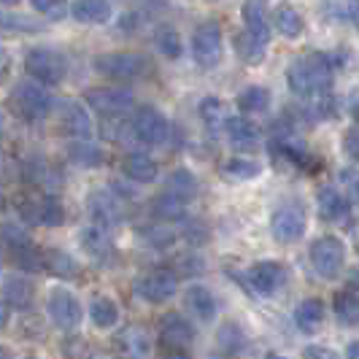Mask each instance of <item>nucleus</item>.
<instances>
[{
    "mask_svg": "<svg viewBox=\"0 0 359 359\" xmlns=\"http://www.w3.org/2000/svg\"><path fill=\"white\" fill-rule=\"evenodd\" d=\"M289 90L306 100H322L330 95L332 87V62H330V54L322 52H311L300 60H294L287 71Z\"/></svg>",
    "mask_w": 359,
    "mask_h": 359,
    "instance_id": "1",
    "label": "nucleus"
},
{
    "mask_svg": "<svg viewBox=\"0 0 359 359\" xmlns=\"http://www.w3.org/2000/svg\"><path fill=\"white\" fill-rule=\"evenodd\" d=\"M25 71L30 76V81H36L41 87H54L65 79L68 60H65V54L54 52V49L36 46L25 54Z\"/></svg>",
    "mask_w": 359,
    "mask_h": 359,
    "instance_id": "2",
    "label": "nucleus"
},
{
    "mask_svg": "<svg viewBox=\"0 0 359 359\" xmlns=\"http://www.w3.org/2000/svg\"><path fill=\"white\" fill-rule=\"evenodd\" d=\"M95 71L108 76V79H116V81H133V79H141L149 73V57L138 52H108L100 54L92 60Z\"/></svg>",
    "mask_w": 359,
    "mask_h": 359,
    "instance_id": "3",
    "label": "nucleus"
},
{
    "mask_svg": "<svg viewBox=\"0 0 359 359\" xmlns=\"http://www.w3.org/2000/svg\"><path fill=\"white\" fill-rule=\"evenodd\" d=\"M11 103H14L19 116H25L27 122L46 119L54 108L52 95L43 90L41 84H36V81H19L17 90L11 92Z\"/></svg>",
    "mask_w": 359,
    "mask_h": 359,
    "instance_id": "4",
    "label": "nucleus"
},
{
    "mask_svg": "<svg viewBox=\"0 0 359 359\" xmlns=\"http://www.w3.org/2000/svg\"><path fill=\"white\" fill-rule=\"evenodd\" d=\"M192 57L200 68H216L224 57V43H222V27L214 19L200 22L192 33Z\"/></svg>",
    "mask_w": 359,
    "mask_h": 359,
    "instance_id": "5",
    "label": "nucleus"
},
{
    "mask_svg": "<svg viewBox=\"0 0 359 359\" xmlns=\"http://www.w3.org/2000/svg\"><path fill=\"white\" fill-rule=\"evenodd\" d=\"M308 257H311L313 270L322 278H338L343 270V262H346V246H343L341 238H335V235H322V238H316L311 243Z\"/></svg>",
    "mask_w": 359,
    "mask_h": 359,
    "instance_id": "6",
    "label": "nucleus"
},
{
    "mask_svg": "<svg viewBox=\"0 0 359 359\" xmlns=\"http://www.w3.org/2000/svg\"><path fill=\"white\" fill-rule=\"evenodd\" d=\"M308 227V216L306 208L300 203H284L278 205L273 216H270V235L278 241V243H294L306 235Z\"/></svg>",
    "mask_w": 359,
    "mask_h": 359,
    "instance_id": "7",
    "label": "nucleus"
},
{
    "mask_svg": "<svg viewBox=\"0 0 359 359\" xmlns=\"http://www.w3.org/2000/svg\"><path fill=\"white\" fill-rule=\"evenodd\" d=\"M0 238L6 241L8 252L14 254V259H17L19 268L43 270V265H41V252L36 249L33 238L25 233L19 224H14V222H6V224L0 227Z\"/></svg>",
    "mask_w": 359,
    "mask_h": 359,
    "instance_id": "8",
    "label": "nucleus"
},
{
    "mask_svg": "<svg viewBox=\"0 0 359 359\" xmlns=\"http://www.w3.org/2000/svg\"><path fill=\"white\" fill-rule=\"evenodd\" d=\"M179 292V278L173 270H151L135 278V294L146 303H165Z\"/></svg>",
    "mask_w": 359,
    "mask_h": 359,
    "instance_id": "9",
    "label": "nucleus"
},
{
    "mask_svg": "<svg viewBox=\"0 0 359 359\" xmlns=\"http://www.w3.org/2000/svg\"><path fill=\"white\" fill-rule=\"evenodd\" d=\"M81 316H84L81 303H79V297L73 294L71 289L54 287L49 292V319L54 322V327H60L65 332L76 330L81 324Z\"/></svg>",
    "mask_w": 359,
    "mask_h": 359,
    "instance_id": "10",
    "label": "nucleus"
},
{
    "mask_svg": "<svg viewBox=\"0 0 359 359\" xmlns=\"http://www.w3.org/2000/svg\"><path fill=\"white\" fill-rule=\"evenodd\" d=\"M168 119L162 116V111H157L154 106H141L133 114V135L149 146H160L168 141Z\"/></svg>",
    "mask_w": 359,
    "mask_h": 359,
    "instance_id": "11",
    "label": "nucleus"
},
{
    "mask_svg": "<svg viewBox=\"0 0 359 359\" xmlns=\"http://www.w3.org/2000/svg\"><path fill=\"white\" fill-rule=\"evenodd\" d=\"M84 100L103 116H119L135 103V95L130 87H95L84 95Z\"/></svg>",
    "mask_w": 359,
    "mask_h": 359,
    "instance_id": "12",
    "label": "nucleus"
},
{
    "mask_svg": "<svg viewBox=\"0 0 359 359\" xmlns=\"http://www.w3.org/2000/svg\"><path fill=\"white\" fill-rule=\"evenodd\" d=\"M195 341V327L181 313L170 311L160 319V343L165 351H187V346Z\"/></svg>",
    "mask_w": 359,
    "mask_h": 359,
    "instance_id": "13",
    "label": "nucleus"
},
{
    "mask_svg": "<svg viewBox=\"0 0 359 359\" xmlns=\"http://www.w3.org/2000/svg\"><path fill=\"white\" fill-rule=\"evenodd\" d=\"M57 116H60L62 130H65L68 135H73L76 141H90L92 138V133H95L92 116H90V111L81 106L79 100H60Z\"/></svg>",
    "mask_w": 359,
    "mask_h": 359,
    "instance_id": "14",
    "label": "nucleus"
},
{
    "mask_svg": "<svg viewBox=\"0 0 359 359\" xmlns=\"http://www.w3.org/2000/svg\"><path fill=\"white\" fill-rule=\"evenodd\" d=\"M87 208L95 219V227H100V230L122 222V200L119 195H111L106 189H95L87 200Z\"/></svg>",
    "mask_w": 359,
    "mask_h": 359,
    "instance_id": "15",
    "label": "nucleus"
},
{
    "mask_svg": "<svg viewBox=\"0 0 359 359\" xmlns=\"http://www.w3.org/2000/svg\"><path fill=\"white\" fill-rule=\"evenodd\" d=\"M114 346L122 359H149L151 354V338L138 324H127L125 330H119L114 338Z\"/></svg>",
    "mask_w": 359,
    "mask_h": 359,
    "instance_id": "16",
    "label": "nucleus"
},
{
    "mask_svg": "<svg viewBox=\"0 0 359 359\" xmlns=\"http://www.w3.org/2000/svg\"><path fill=\"white\" fill-rule=\"evenodd\" d=\"M79 246H81V252L87 254L90 259L95 262H100V265H108L114 257H116V246H114V241L108 238L106 230H100V227H84L81 233H79Z\"/></svg>",
    "mask_w": 359,
    "mask_h": 359,
    "instance_id": "17",
    "label": "nucleus"
},
{
    "mask_svg": "<svg viewBox=\"0 0 359 359\" xmlns=\"http://www.w3.org/2000/svg\"><path fill=\"white\" fill-rule=\"evenodd\" d=\"M246 278H249V287H252L254 292H259V294H273L276 289L284 287L287 273H284V268H281L278 262L265 259V262L252 265L249 273H246Z\"/></svg>",
    "mask_w": 359,
    "mask_h": 359,
    "instance_id": "18",
    "label": "nucleus"
},
{
    "mask_svg": "<svg viewBox=\"0 0 359 359\" xmlns=\"http://www.w3.org/2000/svg\"><path fill=\"white\" fill-rule=\"evenodd\" d=\"M33 300H36V287H33V281H27V278H22V276H11V278H6L3 281V306L8 308H17V311H27V308L33 306Z\"/></svg>",
    "mask_w": 359,
    "mask_h": 359,
    "instance_id": "19",
    "label": "nucleus"
},
{
    "mask_svg": "<svg viewBox=\"0 0 359 359\" xmlns=\"http://www.w3.org/2000/svg\"><path fill=\"white\" fill-rule=\"evenodd\" d=\"M122 173H125V179L135 181V184H151V181H157L160 168H157V162L151 160L149 154L133 151V154H127L125 160H122Z\"/></svg>",
    "mask_w": 359,
    "mask_h": 359,
    "instance_id": "20",
    "label": "nucleus"
},
{
    "mask_svg": "<svg viewBox=\"0 0 359 359\" xmlns=\"http://www.w3.org/2000/svg\"><path fill=\"white\" fill-rule=\"evenodd\" d=\"M316 205H319V214L324 222H338L348 214V200L335 187H322L316 195Z\"/></svg>",
    "mask_w": 359,
    "mask_h": 359,
    "instance_id": "21",
    "label": "nucleus"
},
{
    "mask_svg": "<svg viewBox=\"0 0 359 359\" xmlns=\"http://www.w3.org/2000/svg\"><path fill=\"white\" fill-rule=\"evenodd\" d=\"M184 303H187V308L198 316L200 322H211V319L216 316L214 294H211L205 287H200V284H192V287L184 292Z\"/></svg>",
    "mask_w": 359,
    "mask_h": 359,
    "instance_id": "22",
    "label": "nucleus"
},
{
    "mask_svg": "<svg viewBox=\"0 0 359 359\" xmlns=\"http://www.w3.org/2000/svg\"><path fill=\"white\" fill-rule=\"evenodd\" d=\"M71 14L81 25H103V22L111 19L114 8L106 0H79V3L71 6Z\"/></svg>",
    "mask_w": 359,
    "mask_h": 359,
    "instance_id": "23",
    "label": "nucleus"
},
{
    "mask_svg": "<svg viewBox=\"0 0 359 359\" xmlns=\"http://www.w3.org/2000/svg\"><path fill=\"white\" fill-rule=\"evenodd\" d=\"M243 22H246V33L257 41V43H262L265 49H268L270 43V22L265 19V8L259 6V3H246L243 6Z\"/></svg>",
    "mask_w": 359,
    "mask_h": 359,
    "instance_id": "24",
    "label": "nucleus"
},
{
    "mask_svg": "<svg viewBox=\"0 0 359 359\" xmlns=\"http://www.w3.org/2000/svg\"><path fill=\"white\" fill-rule=\"evenodd\" d=\"M324 322V303L316 297H308L294 308V324L303 332H316Z\"/></svg>",
    "mask_w": 359,
    "mask_h": 359,
    "instance_id": "25",
    "label": "nucleus"
},
{
    "mask_svg": "<svg viewBox=\"0 0 359 359\" xmlns=\"http://www.w3.org/2000/svg\"><path fill=\"white\" fill-rule=\"evenodd\" d=\"M273 22H276V30L284 38H297L303 36V30H306V19L292 6H278L276 14H273Z\"/></svg>",
    "mask_w": 359,
    "mask_h": 359,
    "instance_id": "26",
    "label": "nucleus"
},
{
    "mask_svg": "<svg viewBox=\"0 0 359 359\" xmlns=\"http://www.w3.org/2000/svg\"><path fill=\"white\" fill-rule=\"evenodd\" d=\"M41 265H43V270H49L52 276H57V278H73L79 273V265L65 252H57V249L41 252Z\"/></svg>",
    "mask_w": 359,
    "mask_h": 359,
    "instance_id": "27",
    "label": "nucleus"
},
{
    "mask_svg": "<svg viewBox=\"0 0 359 359\" xmlns=\"http://www.w3.org/2000/svg\"><path fill=\"white\" fill-rule=\"evenodd\" d=\"M165 192L168 195H173V198H179L181 203H187V200L195 198V192H198V179L189 173V170H173L170 176H168V184H165Z\"/></svg>",
    "mask_w": 359,
    "mask_h": 359,
    "instance_id": "28",
    "label": "nucleus"
},
{
    "mask_svg": "<svg viewBox=\"0 0 359 359\" xmlns=\"http://www.w3.org/2000/svg\"><path fill=\"white\" fill-rule=\"evenodd\" d=\"M335 316L343 327H357L359 322V306L357 294H354V284H348V289H341L335 294Z\"/></svg>",
    "mask_w": 359,
    "mask_h": 359,
    "instance_id": "29",
    "label": "nucleus"
},
{
    "mask_svg": "<svg viewBox=\"0 0 359 359\" xmlns=\"http://www.w3.org/2000/svg\"><path fill=\"white\" fill-rule=\"evenodd\" d=\"M216 343L222 346V351H224V354L238 357V354L246 348V332L241 330V324L227 322V324H222V327H219V332H216Z\"/></svg>",
    "mask_w": 359,
    "mask_h": 359,
    "instance_id": "30",
    "label": "nucleus"
},
{
    "mask_svg": "<svg viewBox=\"0 0 359 359\" xmlns=\"http://www.w3.org/2000/svg\"><path fill=\"white\" fill-rule=\"evenodd\" d=\"M90 316L97 330H111L114 324L119 322V308L111 297H95L90 306Z\"/></svg>",
    "mask_w": 359,
    "mask_h": 359,
    "instance_id": "31",
    "label": "nucleus"
},
{
    "mask_svg": "<svg viewBox=\"0 0 359 359\" xmlns=\"http://www.w3.org/2000/svg\"><path fill=\"white\" fill-rule=\"evenodd\" d=\"M224 127L235 144H254L259 138V127L254 125L249 116H227Z\"/></svg>",
    "mask_w": 359,
    "mask_h": 359,
    "instance_id": "32",
    "label": "nucleus"
},
{
    "mask_svg": "<svg viewBox=\"0 0 359 359\" xmlns=\"http://www.w3.org/2000/svg\"><path fill=\"white\" fill-rule=\"evenodd\" d=\"M68 160L81 168H97L103 162V151L97 146H92L90 141H73L68 146Z\"/></svg>",
    "mask_w": 359,
    "mask_h": 359,
    "instance_id": "33",
    "label": "nucleus"
},
{
    "mask_svg": "<svg viewBox=\"0 0 359 359\" xmlns=\"http://www.w3.org/2000/svg\"><path fill=\"white\" fill-rule=\"evenodd\" d=\"M238 108L243 114H262L270 108V92L265 87H246L238 95Z\"/></svg>",
    "mask_w": 359,
    "mask_h": 359,
    "instance_id": "34",
    "label": "nucleus"
},
{
    "mask_svg": "<svg viewBox=\"0 0 359 359\" xmlns=\"http://www.w3.org/2000/svg\"><path fill=\"white\" fill-rule=\"evenodd\" d=\"M235 54H238L246 65H259V62L265 60V46L257 43L246 30H241V33L235 36Z\"/></svg>",
    "mask_w": 359,
    "mask_h": 359,
    "instance_id": "35",
    "label": "nucleus"
},
{
    "mask_svg": "<svg viewBox=\"0 0 359 359\" xmlns=\"http://www.w3.org/2000/svg\"><path fill=\"white\" fill-rule=\"evenodd\" d=\"M222 173H224V179H230V181H252L262 173V168L252 160L233 157V160H227L222 165Z\"/></svg>",
    "mask_w": 359,
    "mask_h": 359,
    "instance_id": "36",
    "label": "nucleus"
},
{
    "mask_svg": "<svg viewBox=\"0 0 359 359\" xmlns=\"http://www.w3.org/2000/svg\"><path fill=\"white\" fill-rule=\"evenodd\" d=\"M154 41H157V49H160L168 60H179L181 54H184V41H181L176 27H168V25L160 27L157 36H154Z\"/></svg>",
    "mask_w": 359,
    "mask_h": 359,
    "instance_id": "37",
    "label": "nucleus"
},
{
    "mask_svg": "<svg viewBox=\"0 0 359 359\" xmlns=\"http://www.w3.org/2000/svg\"><path fill=\"white\" fill-rule=\"evenodd\" d=\"M200 119L205 122V127L211 130H219L227 122V111H224V103L219 97H203L200 100Z\"/></svg>",
    "mask_w": 359,
    "mask_h": 359,
    "instance_id": "38",
    "label": "nucleus"
},
{
    "mask_svg": "<svg viewBox=\"0 0 359 359\" xmlns=\"http://www.w3.org/2000/svg\"><path fill=\"white\" fill-rule=\"evenodd\" d=\"M184 205L187 203H181L179 198H173V195H168V192H162L154 198L151 203V214L157 216V219H184Z\"/></svg>",
    "mask_w": 359,
    "mask_h": 359,
    "instance_id": "39",
    "label": "nucleus"
},
{
    "mask_svg": "<svg viewBox=\"0 0 359 359\" xmlns=\"http://www.w3.org/2000/svg\"><path fill=\"white\" fill-rule=\"evenodd\" d=\"M38 219L46 227H57V224L65 222V208H62L57 195H41V214H38Z\"/></svg>",
    "mask_w": 359,
    "mask_h": 359,
    "instance_id": "40",
    "label": "nucleus"
},
{
    "mask_svg": "<svg viewBox=\"0 0 359 359\" xmlns=\"http://www.w3.org/2000/svg\"><path fill=\"white\" fill-rule=\"evenodd\" d=\"M141 235H144L146 243H149V246H154V249H168V246L176 241V233H173V230H168L165 224L146 227V230H141Z\"/></svg>",
    "mask_w": 359,
    "mask_h": 359,
    "instance_id": "41",
    "label": "nucleus"
},
{
    "mask_svg": "<svg viewBox=\"0 0 359 359\" xmlns=\"http://www.w3.org/2000/svg\"><path fill=\"white\" fill-rule=\"evenodd\" d=\"M0 27H6V30H36L38 25H33L30 19H25V17H14V14H0Z\"/></svg>",
    "mask_w": 359,
    "mask_h": 359,
    "instance_id": "42",
    "label": "nucleus"
},
{
    "mask_svg": "<svg viewBox=\"0 0 359 359\" xmlns=\"http://www.w3.org/2000/svg\"><path fill=\"white\" fill-rule=\"evenodd\" d=\"M33 8L46 17H65V11H68L62 3H52V0H33Z\"/></svg>",
    "mask_w": 359,
    "mask_h": 359,
    "instance_id": "43",
    "label": "nucleus"
},
{
    "mask_svg": "<svg viewBox=\"0 0 359 359\" xmlns=\"http://www.w3.org/2000/svg\"><path fill=\"white\" fill-rule=\"evenodd\" d=\"M330 11H335V19L357 22V3H335V6H330Z\"/></svg>",
    "mask_w": 359,
    "mask_h": 359,
    "instance_id": "44",
    "label": "nucleus"
},
{
    "mask_svg": "<svg viewBox=\"0 0 359 359\" xmlns=\"http://www.w3.org/2000/svg\"><path fill=\"white\" fill-rule=\"evenodd\" d=\"M303 359H341L332 348H327V346H308L306 351H303Z\"/></svg>",
    "mask_w": 359,
    "mask_h": 359,
    "instance_id": "45",
    "label": "nucleus"
},
{
    "mask_svg": "<svg viewBox=\"0 0 359 359\" xmlns=\"http://www.w3.org/2000/svg\"><path fill=\"white\" fill-rule=\"evenodd\" d=\"M179 268H181V273L198 276L200 270H203V265L198 262V257H181V259H179Z\"/></svg>",
    "mask_w": 359,
    "mask_h": 359,
    "instance_id": "46",
    "label": "nucleus"
},
{
    "mask_svg": "<svg viewBox=\"0 0 359 359\" xmlns=\"http://www.w3.org/2000/svg\"><path fill=\"white\" fill-rule=\"evenodd\" d=\"M343 146H346V154H348V157H357V130H354V127L346 133Z\"/></svg>",
    "mask_w": 359,
    "mask_h": 359,
    "instance_id": "47",
    "label": "nucleus"
},
{
    "mask_svg": "<svg viewBox=\"0 0 359 359\" xmlns=\"http://www.w3.org/2000/svg\"><path fill=\"white\" fill-rule=\"evenodd\" d=\"M8 71H11V54L0 46V81L8 76Z\"/></svg>",
    "mask_w": 359,
    "mask_h": 359,
    "instance_id": "48",
    "label": "nucleus"
},
{
    "mask_svg": "<svg viewBox=\"0 0 359 359\" xmlns=\"http://www.w3.org/2000/svg\"><path fill=\"white\" fill-rule=\"evenodd\" d=\"M8 316H11V311H8V308L0 303V330H3L6 324H8Z\"/></svg>",
    "mask_w": 359,
    "mask_h": 359,
    "instance_id": "49",
    "label": "nucleus"
},
{
    "mask_svg": "<svg viewBox=\"0 0 359 359\" xmlns=\"http://www.w3.org/2000/svg\"><path fill=\"white\" fill-rule=\"evenodd\" d=\"M165 359H189L187 351H165Z\"/></svg>",
    "mask_w": 359,
    "mask_h": 359,
    "instance_id": "50",
    "label": "nucleus"
},
{
    "mask_svg": "<svg viewBox=\"0 0 359 359\" xmlns=\"http://www.w3.org/2000/svg\"><path fill=\"white\" fill-rule=\"evenodd\" d=\"M346 359H357V343H348V348H346Z\"/></svg>",
    "mask_w": 359,
    "mask_h": 359,
    "instance_id": "51",
    "label": "nucleus"
},
{
    "mask_svg": "<svg viewBox=\"0 0 359 359\" xmlns=\"http://www.w3.org/2000/svg\"><path fill=\"white\" fill-rule=\"evenodd\" d=\"M3 133H6V116H3V111H0V138H3Z\"/></svg>",
    "mask_w": 359,
    "mask_h": 359,
    "instance_id": "52",
    "label": "nucleus"
},
{
    "mask_svg": "<svg viewBox=\"0 0 359 359\" xmlns=\"http://www.w3.org/2000/svg\"><path fill=\"white\" fill-rule=\"evenodd\" d=\"M90 359H114V357H108V354H92Z\"/></svg>",
    "mask_w": 359,
    "mask_h": 359,
    "instance_id": "53",
    "label": "nucleus"
},
{
    "mask_svg": "<svg viewBox=\"0 0 359 359\" xmlns=\"http://www.w3.org/2000/svg\"><path fill=\"white\" fill-rule=\"evenodd\" d=\"M268 359H284V357H278V354H268Z\"/></svg>",
    "mask_w": 359,
    "mask_h": 359,
    "instance_id": "54",
    "label": "nucleus"
},
{
    "mask_svg": "<svg viewBox=\"0 0 359 359\" xmlns=\"http://www.w3.org/2000/svg\"><path fill=\"white\" fill-rule=\"evenodd\" d=\"M0 359H8V357H6V354H0Z\"/></svg>",
    "mask_w": 359,
    "mask_h": 359,
    "instance_id": "55",
    "label": "nucleus"
},
{
    "mask_svg": "<svg viewBox=\"0 0 359 359\" xmlns=\"http://www.w3.org/2000/svg\"><path fill=\"white\" fill-rule=\"evenodd\" d=\"M25 359H36V357H25Z\"/></svg>",
    "mask_w": 359,
    "mask_h": 359,
    "instance_id": "56",
    "label": "nucleus"
}]
</instances>
